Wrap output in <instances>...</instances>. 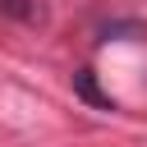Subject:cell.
Instances as JSON below:
<instances>
[{
    "mask_svg": "<svg viewBox=\"0 0 147 147\" xmlns=\"http://www.w3.org/2000/svg\"><path fill=\"white\" fill-rule=\"evenodd\" d=\"M0 18H14V23H41V18H46V5H41V0H0Z\"/></svg>",
    "mask_w": 147,
    "mask_h": 147,
    "instance_id": "2",
    "label": "cell"
},
{
    "mask_svg": "<svg viewBox=\"0 0 147 147\" xmlns=\"http://www.w3.org/2000/svg\"><path fill=\"white\" fill-rule=\"evenodd\" d=\"M133 37H147L142 23H101V41H133Z\"/></svg>",
    "mask_w": 147,
    "mask_h": 147,
    "instance_id": "3",
    "label": "cell"
},
{
    "mask_svg": "<svg viewBox=\"0 0 147 147\" xmlns=\"http://www.w3.org/2000/svg\"><path fill=\"white\" fill-rule=\"evenodd\" d=\"M74 92H78L83 101H92L96 110H115V101L96 87V74H92V69H78V74H74Z\"/></svg>",
    "mask_w": 147,
    "mask_h": 147,
    "instance_id": "1",
    "label": "cell"
}]
</instances>
